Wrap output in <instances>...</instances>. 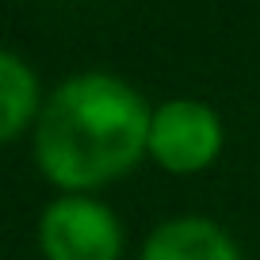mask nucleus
Returning a JSON list of instances; mask_svg holds the SVG:
<instances>
[{"label": "nucleus", "instance_id": "1", "mask_svg": "<svg viewBox=\"0 0 260 260\" xmlns=\"http://www.w3.org/2000/svg\"><path fill=\"white\" fill-rule=\"evenodd\" d=\"M149 111L119 73L84 69L57 81L31 130V157L61 195H100L146 161Z\"/></svg>", "mask_w": 260, "mask_h": 260}, {"label": "nucleus", "instance_id": "2", "mask_svg": "<svg viewBox=\"0 0 260 260\" xmlns=\"http://www.w3.org/2000/svg\"><path fill=\"white\" fill-rule=\"evenodd\" d=\"M226 153V119L195 96H172L149 111L146 161L169 176H199Z\"/></svg>", "mask_w": 260, "mask_h": 260}, {"label": "nucleus", "instance_id": "3", "mask_svg": "<svg viewBox=\"0 0 260 260\" xmlns=\"http://www.w3.org/2000/svg\"><path fill=\"white\" fill-rule=\"evenodd\" d=\"M35 241L42 260H122L126 230L107 199L57 191L39 211Z\"/></svg>", "mask_w": 260, "mask_h": 260}, {"label": "nucleus", "instance_id": "4", "mask_svg": "<svg viewBox=\"0 0 260 260\" xmlns=\"http://www.w3.org/2000/svg\"><path fill=\"white\" fill-rule=\"evenodd\" d=\"M138 260H241V249L222 222L207 214H172L146 234Z\"/></svg>", "mask_w": 260, "mask_h": 260}, {"label": "nucleus", "instance_id": "5", "mask_svg": "<svg viewBox=\"0 0 260 260\" xmlns=\"http://www.w3.org/2000/svg\"><path fill=\"white\" fill-rule=\"evenodd\" d=\"M42 100L46 96H42V81L35 65L19 57L16 50L0 46V146L31 134Z\"/></svg>", "mask_w": 260, "mask_h": 260}]
</instances>
